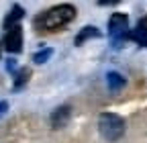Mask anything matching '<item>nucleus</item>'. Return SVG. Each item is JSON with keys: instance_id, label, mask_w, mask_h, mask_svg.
<instances>
[{"instance_id": "obj_7", "label": "nucleus", "mask_w": 147, "mask_h": 143, "mask_svg": "<svg viewBox=\"0 0 147 143\" xmlns=\"http://www.w3.org/2000/svg\"><path fill=\"white\" fill-rule=\"evenodd\" d=\"M23 16H25L23 6H18V4H16V6H12V8H10V12L6 14V19H4V29H10V27L18 25Z\"/></svg>"}, {"instance_id": "obj_9", "label": "nucleus", "mask_w": 147, "mask_h": 143, "mask_svg": "<svg viewBox=\"0 0 147 143\" xmlns=\"http://www.w3.org/2000/svg\"><path fill=\"white\" fill-rule=\"evenodd\" d=\"M106 84H108V88L113 92H117V90H121V88L127 84V80L119 74V72H108L106 74Z\"/></svg>"}, {"instance_id": "obj_11", "label": "nucleus", "mask_w": 147, "mask_h": 143, "mask_svg": "<svg viewBox=\"0 0 147 143\" xmlns=\"http://www.w3.org/2000/svg\"><path fill=\"white\" fill-rule=\"evenodd\" d=\"M51 53H53V51H51L49 47H47V49H41V51H37L35 55H33V61H35V63H45V61L51 57Z\"/></svg>"}, {"instance_id": "obj_5", "label": "nucleus", "mask_w": 147, "mask_h": 143, "mask_svg": "<svg viewBox=\"0 0 147 143\" xmlns=\"http://www.w3.org/2000/svg\"><path fill=\"white\" fill-rule=\"evenodd\" d=\"M69 117H71V109L69 106H59V109H55L53 113H51V127L53 129H63L65 125H67V121H69Z\"/></svg>"}, {"instance_id": "obj_10", "label": "nucleus", "mask_w": 147, "mask_h": 143, "mask_svg": "<svg viewBox=\"0 0 147 143\" xmlns=\"http://www.w3.org/2000/svg\"><path fill=\"white\" fill-rule=\"evenodd\" d=\"M29 76H31V72H29L27 67L18 69V72H16V80H14V88H21V86L29 80Z\"/></svg>"}, {"instance_id": "obj_1", "label": "nucleus", "mask_w": 147, "mask_h": 143, "mask_svg": "<svg viewBox=\"0 0 147 143\" xmlns=\"http://www.w3.org/2000/svg\"><path fill=\"white\" fill-rule=\"evenodd\" d=\"M74 19H76V8L71 4H57V6L41 12L35 19V25L45 31H57V29L65 27L67 23H71Z\"/></svg>"}, {"instance_id": "obj_4", "label": "nucleus", "mask_w": 147, "mask_h": 143, "mask_svg": "<svg viewBox=\"0 0 147 143\" xmlns=\"http://www.w3.org/2000/svg\"><path fill=\"white\" fill-rule=\"evenodd\" d=\"M4 49L10 53H21L23 51V29L21 25H14L6 29V37H4Z\"/></svg>"}, {"instance_id": "obj_14", "label": "nucleus", "mask_w": 147, "mask_h": 143, "mask_svg": "<svg viewBox=\"0 0 147 143\" xmlns=\"http://www.w3.org/2000/svg\"><path fill=\"white\" fill-rule=\"evenodd\" d=\"M8 69L12 72V69H16V63H14V59H8Z\"/></svg>"}, {"instance_id": "obj_2", "label": "nucleus", "mask_w": 147, "mask_h": 143, "mask_svg": "<svg viewBox=\"0 0 147 143\" xmlns=\"http://www.w3.org/2000/svg\"><path fill=\"white\" fill-rule=\"evenodd\" d=\"M98 131L104 141L115 143L125 135V121L115 113H102L98 119Z\"/></svg>"}, {"instance_id": "obj_13", "label": "nucleus", "mask_w": 147, "mask_h": 143, "mask_svg": "<svg viewBox=\"0 0 147 143\" xmlns=\"http://www.w3.org/2000/svg\"><path fill=\"white\" fill-rule=\"evenodd\" d=\"M6 109H8V102L6 100H0V117L6 113Z\"/></svg>"}, {"instance_id": "obj_6", "label": "nucleus", "mask_w": 147, "mask_h": 143, "mask_svg": "<svg viewBox=\"0 0 147 143\" xmlns=\"http://www.w3.org/2000/svg\"><path fill=\"white\" fill-rule=\"evenodd\" d=\"M129 39H133L135 43L147 47V19L139 21V25L133 29V33H129Z\"/></svg>"}, {"instance_id": "obj_3", "label": "nucleus", "mask_w": 147, "mask_h": 143, "mask_svg": "<svg viewBox=\"0 0 147 143\" xmlns=\"http://www.w3.org/2000/svg\"><path fill=\"white\" fill-rule=\"evenodd\" d=\"M108 35L115 43H121L123 39L129 37V19H127V14L115 12L110 16L108 19Z\"/></svg>"}, {"instance_id": "obj_8", "label": "nucleus", "mask_w": 147, "mask_h": 143, "mask_svg": "<svg viewBox=\"0 0 147 143\" xmlns=\"http://www.w3.org/2000/svg\"><path fill=\"white\" fill-rule=\"evenodd\" d=\"M96 37H100V31H98L96 27L88 25V27H84V29L76 35V45H82V43H86L88 39H96Z\"/></svg>"}, {"instance_id": "obj_15", "label": "nucleus", "mask_w": 147, "mask_h": 143, "mask_svg": "<svg viewBox=\"0 0 147 143\" xmlns=\"http://www.w3.org/2000/svg\"><path fill=\"white\" fill-rule=\"evenodd\" d=\"M0 47H2V43H0Z\"/></svg>"}, {"instance_id": "obj_12", "label": "nucleus", "mask_w": 147, "mask_h": 143, "mask_svg": "<svg viewBox=\"0 0 147 143\" xmlns=\"http://www.w3.org/2000/svg\"><path fill=\"white\" fill-rule=\"evenodd\" d=\"M117 2H121V0H98L100 6H110V4H117Z\"/></svg>"}]
</instances>
